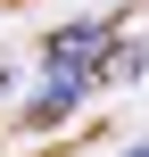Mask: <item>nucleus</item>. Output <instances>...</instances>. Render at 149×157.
<instances>
[{
	"mask_svg": "<svg viewBox=\"0 0 149 157\" xmlns=\"http://www.w3.org/2000/svg\"><path fill=\"white\" fill-rule=\"evenodd\" d=\"M116 50V25L108 17H83V25H58L50 41H41V66L50 75H91L100 83V58Z\"/></svg>",
	"mask_w": 149,
	"mask_h": 157,
	"instance_id": "obj_1",
	"label": "nucleus"
},
{
	"mask_svg": "<svg viewBox=\"0 0 149 157\" xmlns=\"http://www.w3.org/2000/svg\"><path fill=\"white\" fill-rule=\"evenodd\" d=\"M83 91H91V75H50V83H41V91L25 99V124L41 132V124H58V116H75V108H83Z\"/></svg>",
	"mask_w": 149,
	"mask_h": 157,
	"instance_id": "obj_2",
	"label": "nucleus"
},
{
	"mask_svg": "<svg viewBox=\"0 0 149 157\" xmlns=\"http://www.w3.org/2000/svg\"><path fill=\"white\" fill-rule=\"evenodd\" d=\"M141 66H149V50H141V41H116V50L100 58V75H108V83H124V75H141Z\"/></svg>",
	"mask_w": 149,
	"mask_h": 157,
	"instance_id": "obj_3",
	"label": "nucleus"
}]
</instances>
